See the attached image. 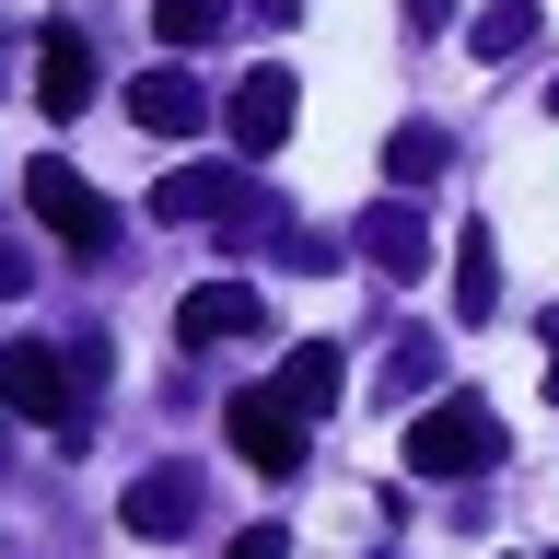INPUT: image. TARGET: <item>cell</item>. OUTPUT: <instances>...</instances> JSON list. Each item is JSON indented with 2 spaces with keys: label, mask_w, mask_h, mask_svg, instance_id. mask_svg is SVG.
Returning <instances> with one entry per match:
<instances>
[{
  "label": "cell",
  "mask_w": 559,
  "mask_h": 559,
  "mask_svg": "<svg viewBox=\"0 0 559 559\" xmlns=\"http://www.w3.org/2000/svg\"><path fill=\"white\" fill-rule=\"evenodd\" d=\"M152 222H187V234H222V245H257L269 234V210H257V175H234V164H175L164 187H152Z\"/></svg>",
  "instance_id": "1"
},
{
  "label": "cell",
  "mask_w": 559,
  "mask_h": 559,
  "mask_svg": "<svg viewBox=\"0 0 559 559\" xmlns=\"http://www.w3.org/2000/svg\"><path fill=\"white\" fill-rule=\"evenodd\" d=\"M501 466V419H489V396H431V408L408 419V478H489Z\"/></svg>",
  "instance_id": "2"
},
{
  "label": "cell",
  "mask_w": 559,
  "mask_h": 559,
  "mask_svg": "<svg viewBox=\"0 0 559 559\" xmlns=\"http://www.w3.org/2000/svg\"><path fill=\"white\" fill-rule=\"evenodd\" d=\"M82 361H70V349H47V338H12L0 349V396H12V419H47V431H59L70 454H82V431H94V408H82Z\"/></svg>",
  "instance_id": "3"
},
{
  "label": "cell",
  "mask_w": 559,
  "mask_h": 559,
  "mask_svg": "<svg viewBox=\"0 0 559 559\" xmlns=\"http://www.w3.org/2000/svg\"><path fill=\"white\" fill-rule=\"evenodd\" d=\"M222 443L245 454V466H257V478H304V408H292V396H280V384H245L234 408H222Z\"/></svg>",
  "instance_id": "4"
},
{
  "label": "cell",
  "mask_w": 559,
  "mask_h": 559,
  "mask_svg": "<svg viewBox=\"0 0 559 559\" xmlns=\"http://www.w3.org/2000/svg\"><path fill=\"white\" fill-rule=\"evenodd\" d=\"M24 199H35V222H47L59 245H82V257H105V245H117V210H105L94 175L59 164V152H35V164H24Z\"/></svg>",
  "instance_id": "5"
},
{
  "label": "cell",
  "mask_w": 559,
  "mask_h": 559,
  "mask_svg": "<svg viewBox=\"0 0 559 559\" xmlns=\"http://www.w3.org/2000/svg\"><path fill=\"white\" fill-rule=\"evenodd\" d=\"M269 326V292L257 280H199L187 304H175V338L187 349H234V338H257Z\"/></svg>",
  "instance_id": "6"
},
{
  "label": "cell",
  "mask_w": 559,
  "mask_h": 559,
  "mask_svg": "<svg viewBox=\"0 0 559 559\" xmlns=\"http://www.w3.org/2000/svg\"><path fill=\"white\" fill-rule=\"evenodd\" d=\"M222 117H234V152H280V140H292V117H304V82H292L280 59H257V70L234 82V105H222Z\"/></svg>",
  "instance_id": "7"
},
{
  "label": "cell",
  "mask_w": 559,
  "mask_h": 559,
  "mask_svg": "<svg viewBox=\"0 0 559 559\" xmlns=\"http://www.w3.org/2000/svg\"><path fill=\"white\" fill-rule=\"evenodd\" d=\"M117 524H129L140 548H175V536L199 524V478H187V466H140L129 501H117Z\"/></svg>",
  "instance_id": "8"
},
{
  "label": "cell",
  "mask_w": 559,
  "mask_h": 559,
  "mask_svg": "<svg viewBox=\"0 0 559 559\" xmlns=\"http://www.w3.org/2000/svg\"><path fill=\"white\" fill-rule=\"evenodd\" d=\"M82 105H94V35L47 24L35 35V117H82Z\"/></svg>",
  "instance_id": "9"
},
{
  "label": "cell",
  "mask_w": 559,
  "mask_h": 559,
  "mask_svg": "<svg viewBox=\"0 0 559 559\" xmlns=\"http://www.w3.org/2000/svg\"><path fill=\"white\" fill-rule=\"evenodd\" d=\"M129 129H152V140H199L210 129V94L187 82V59H164V70L129 82Z\"/></svg>",
  "instance_id": "10"
},
{
  "label": "cell",
  "mask_w": 559,
  "mask_h": 559,
  "mask_svg": "<svg viewBox=\"0 0 559 559\" xmlns=\"http://www.w3.org/2000/svg\"><path fill=\"white\" fill-rule=\"evenodd\" d=\"M280 396H292L304 419H326L349 396V349L338 338H292V349H280Z\"/></svg>",
  "instance_id": "11"
},
{
  "label": "cell",
  "mask_w": 559,
  "mask_h": 559,
  "mask_svg": "<svg viewBox=\"0 0 559 559\" xmlns=\"http://www.w3.org/2000/svg\"><path fill=\"white\" fill-rule=\"evenodd\" d=\"M361 257H373L384 280H419V269H431V222H419L408 199H373V210H361Z\"/></svg>",
  "instance_id": "12"
},
{
  "label": "cell",
  "mask_w": 559,
  "mask_h": 559,
  "mask_svg": "<svg viewBox=\"0 0 559 559\" xmlns=\"http://www.w3.org/2000/svg\"><path fill=\"white\" fill-rule=\"evenodd\" d=\"M454 314H466V326H489V314H501V257H489V222H466V234H454Z\"/></svg>",
  "instance_id": "13"
},
{
  "label": "cell",
  "mask_w": 559,
  "mask_h": 559,
  "mask_svg": "<svg viewBox=\"0 0 559 559\" xmlns=\"http://www.w3.org/2000/svg\"><path fill=\"white\" fill-rule=\"evenodd\" d=\"M443 164H454V129H443V117H408V129L384 140V175H396V187H431Z\"/></svg>",
  "instance_id": "14"
},
{
  "label": "cell",
  "mask_w": 559,
  "mask_h": 559,
  "mask_svg": "<svg viewBox=\"0 0 559 559\" xmlns=\"http://www.w3.org/2000/svg\"><path fill=\"white\" fill-rule=\"evenodd\" d=\"M466 47H478V59H524V47H536V0H478Z\"/></svg>",
  "instance_id": "15"
},
{
  "label": "cell",
  "mask_w": 559,
  "mask_h": 559,
  "mask_svg": "<svg viewBox=\"0 0 559 559\" xmlns=\"http://www.w3.org/2000/svg\"><path fill=\"white\" fill-rule=\"evenodd\" d=\"M152 35L164 47H210V35H234V0H152Z\"/></svg>",
  "instance_id": "16"
},
{
  "label": "cell",
  "mask_w": 559,
  "mask_h": 559,
  "mask_svg": "<svg viewBox=\"0 0 559 559\" xmlns=\"http://www.w3.org/2000/svg\"><path fill=\"white\" fill-rule=\"evenodd\" d=\"M431 373H443V338H396V349H384V384H373V396H419Z\"/></svg>",
  "instance_id": "17"
},
{
  "label": "cell",
  "mask_w": 559,
  "mask_h": 559,
  "mask_svg": "<svg viewBox=\"0 0 559 559\" xmlns=\"http://www.w3.org/2000/svg\"><path fill=\"white\" fill-rule=\"evenodd\" d=\"M222 559H292V536H280V524H245V536H234Z\"/></svg>",
  "instance_id": "18"
},
{
  "label": "cell",
  "mask_w": 559,
  "mask_h": 559,
  "mask_svg": "<svg viewBox=\"0 0 559 559\" xmlns=\"http://www.w3.org/2000/svg\"><path fill=\"white\" fill-rule=\"evenodd\" d=\"M454 24V0H408V35H443Z\"/></svg>",
  "instance_id": "19"
},
{
  "label": "cell",
  "mask_w": 559,
  "mask_h": 559,
  "mask_svg": "<svg viewBox=\"0 0 559 559\" xmlns=\"http://www.w3.org/2000/svg\"><path fill=\"white\" fill-rule=\"evenodd\" d=\"M536 361H548V408H559V314L536 326Z\"/></svg>",
  "instance_id": "20"
},
{
  "label": "cell",
  "mask_w": 559,
  "mask_h": 559,
  "mask_svg": "<svg viewBox=\"0 0 559 559\" xmlns=\"http://www.w3.org/2000/svg\"><path fill=\"white\" fill-rule=\"evenodd\" d=\"M0 292H24V245H0Z\"/></svg>",
  "instance_id": "21"
},
{
  "label": "cell",
  "mask_w": 559,
  "mask_h": 559,
  "mask_svg": "<svg viewBox=\"0 0 559 559\" xmlns=\"http://www.w3.org/2000/svg\"><path fill=\"white\" fill-rule=\"evenodd\" d=\"M257 12H269V24H304V0H257Z\"/></svg>",
  "instance_id": "22"
},
{
  "label": "cell",
  "mask_w": 559,
  "mask_h": 559,
  "mask_svg": "<svg viewBox=\"0 0 559 559\" xmlns=\"http://www.w3.org/2000/svg\"><path fill=\"white\" fill-rule=\"evenodd\" d=\"M513 559H559V548H513Z\"/></svg>",
  "instance_id": "23"
},
{
  "label": "cell",
  "mask_w": 559,
  "mask_h": 559,
  "mask_svg": "<svg viewBox=\"0 0 559 559\" xmlns=\"http://www.w3.org/2000/svg\"><path fill=\"white\" fill-rule=\"evenodd\" d=\"M0 419H12V396H0Z\"/></svg>",
  "instance_id": "24"
},
{
  "label": "cell",
  "mask_w": 559,
  "mask_h": 559,
  "mask_svg": "<svg viewBox=\"0 0 559 559\" xmlns=\"http://www.w3.org/2000/svg\"><path fill=\"white\" fill-rule=\"evenodd\" d=\"M548 105H559V82H548Z\"/></svg>",
  "instance_id": "25"
}]
</instances>
